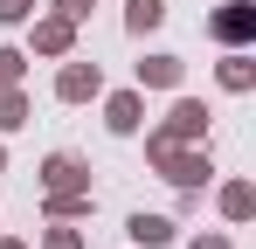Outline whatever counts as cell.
<instances>
[{
    "label": "cell",
    "instance_id": "5b68a950",
    "mask_svg": "<svg viewBox=\"0 0 256 249\" xmlns=\"http://www.w3.org/2000/svg\"><path fill=\"white\" fill-rule=\"evenodd\" d=\"M222 35H228V42H242V35H250V14H242V7H236V14H222Z\"/></svg>",
    "mask_w": 256,
    "mask_h": 249
},
{
    "label": "cell",
    "instance_id": "3957f363",
    "mask_svg": "<svg viewBox=\"0 0 256 249\" xmlns=\"http://www.w3.org/2000/svg\"><path fill=\"white\" fill-rule=\"evenodd\" d=\"M111 124L132 132V124H138V97H118V104H111Z\"/></svg>",
    "mask_w": 256,
    "mask_h": 249
},
{
    "label": "cell",
    "instance_id": "8992f818",
    "mask_svg": "<svg viewBox=\"0 0 256 249\" xmlns=\"http://www.w3.org/2000/svg\"><path fill=\"white\" fill-rule=\"evenodd\" d=\"M28 14V0H0V21H21Z\"/></svg>",
    "mask_w": 256,
    "mask_h": 249
},
{
    "label": "cell",
    "instance_id": "52a82bcc",
    "mask_svg": "<svg viewBox=\"0 0 256 249\" xmlns=\"http://www.w3.org/2000/svg\"><path fill=\"white\" fill-rule=\"evenodd\" d=\"M48 249H76V236H48Z\"/></svg>",
    "mask_w": 256,
    "mask_h": 249
},
{
    "label": "cell",
    "instance_id": "6da1fadb",
    "mask_svg": "<svg viewBox=\"0 0 256 249\" xmlns=\"http://www.w3.org/2000/svg\"><path fill=\"white\" fill-rule=\"evenodd\" d=\"M90 90H97V70H70L62 76V97H90Z\"/></svg>",
    "mask_w": 256,
    "mask_h": 249
},
{
    "label": "cell",
    "instance_id": "277c9868",
    "mask_svg": "<svg viewBox=\"0 0 256 249\" xmlns=\"http://www.w3.org/2000/svg\"><path fill=\"white\" fill-rule=\"evenodd\" d=\"M160 14H166V7H160V0H132V28H152V21H160Z\"/></svg>",
    "mask_w": 256,
    "mask_h": 249
},
{
    "label": "cell",
    "instance_id": "7a4b0ae2",
    "mask_svg": "<svg viewBox=\"0 0 256 249\" xmlns=\"http://www.w3.org/2000/svg\"><path fill=\"white\" fill-rule=\"evenodd\" d=\"M132 236H138V242H166V222H160V214H138Z\"/></svg>",
    "mask_w": 256,
    "mask_h": 249
},
{
    "label": "cell",
    "instance_id": "ba28073f",
    "mask_svg": "<svg viewBox=\"0 0 256 249\" xmlns=\"http://www.w3.org/2000/svg\"><path fill=\"white\" fill-rule=\"evenodd\" d=\"M194 249H222V242H194Z\"/></svg>",
    "mask_w": 256,
    "mask_h": 249
}]
</instances>
